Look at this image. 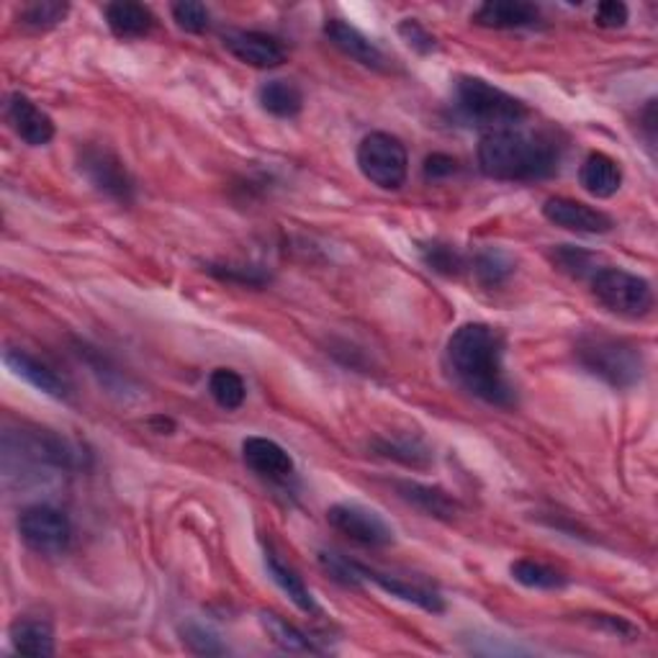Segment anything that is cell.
<instances>
[{
    "mask_svg": "<svg viewBox=\"0 0 658 658\" xmlns=\"http://www.w3.org/2000/svg\"><path fill=\"white\" fill-rule=\"evenodd\" d=\"M507 340L499 327L471 321L448 340V368L458 383L493 406H514V389L504 374Z\"/></svg>",
    "mask_w": 658,
    "mask_h": 658,
    "instance_id": "cell-1",
    "label": "cell"
},
{
    "mask_svg": "<svg viewBox=\"0 0 658 658\" xmlns=\"http://www.w3.org/2000/svg\"><path fill=\"white\" fill-rule=\"evenodd\" d=\"M478 168L491 181H546L561 168V145L546 132H527L522 126L486 132L478 142Z\"/></svg>",
    "mask_w": 658,
    "mask_h": 658,
    "instance_id": "cell-2",
    "label": "cell"
},
{
    "mask_svg": "<svg viewBox=\"0 0 658 658\" xmlns=\"http://www.w3.org/2000/svg\"><path fill=\"white\" fill-rule=\"evenodd\" d=\"M453 106L458 117L478 129H486V132L520 126L531 117V109L520 98L482 81V77H458Z\"/></svg>",
    "mask_w": 658,
    "mask_h": 658,
    "instance_id": "cell-3",
    "label": "cell"
},
{
    "mask_svg": "<svg viewBox=\"0 0 658 658\" xmlns=\"http://www.w3.org/2000/svg\"><path fill=\"white\" fill-rule=\"evenodd\" d=\"M576 357L584 370L602 378L612 389H631L643 376V355L638 345L610 338V334H586L578 340Z\"/></svg>",
    "mask_w": 658,
    "mask_h": 658,
    "instance_id": "cell-4",
    "label": "cell"
},
{
    "mask_svg": "<svg viewBox=\"0 0 658 658\" xmlns=\"http://www.w3.org/2000/svg\"><path fill=\"white\" fill-rule=\"evenodd\" d=\"M592 293L612 314L625 319H643L654 312V289L646 278L622 268H602L592 278Z\"/></svg>",
    "mask_w": 658,
    "mask_h": 658,
    "instance_id": "cell-5",
    "label": "cell"
},
{
    "mask_svg": "<svg viewBox=\"0 0 658 658\" xmlns=\"http://www.w3.org/2000/svg\"><path fill=\"white\" fill-rule=\"evenodd\" d=\"M357 168L366 181L381 191H399L410 175V155L402 139L386 132H374L357 145Z\"/></svg>",
    "mask_w": 658,
    "mask_h": 658,
    "instance_id": "cell-6",
    "label": "cell"
},
{
    "mask_svg": "<svg viewBox=\"0 0 658 658\" xmlns=\"http://www.w3.org/2000/svg\"><path fill=\"white\" fill-rule=\"evenodd\" d=\"M19 535L34 553L62 556L73 540V525H70L68 514L57 507L34 504L21 512Z\"/></svg>",
    "mask_w": 658,
    "mask_h": 658,
    "instance_id": "cell-7",
    "label": "cell"
},
{
    "mask_svg": "<svg viewBox=\"0 0 658 658\" xmlns=\"http://www.w3.org/2000/svg\"><path fill=\"white\" fill-rule=\"evenodd\" d=\"M327 520L334 531L342 533L353 543H361V546L386 548L393 543V527L376 510H368V507L363 504H332L327 510Z\"/></svg>",
    "mask_w": 658,
    "mask_h": 658,
    "instance_id": "cell-8",
    "label": "cell"
},
{
    "mask_svg": "<svg viewBox=\"0 0 658 658\" xmlns=\"http://www.w3.org/2000/svg\"><path fill=\"white\" fill-rule=\"evenodd\" d=\"M81 173L88 178L96 191L103 196L117 198L121 204H129L134 196V181L129 175L126 164L119 160L111 149L88 145L81 153Z\"/></svg>",
    "mask_w": 658,
    "mask_h": 658,
    "instance_id": "cell-9",
    "label": "cell"
},
{
    "mask_svg": "<svg viewBox=\"0 0 658 658\" xmlns=\"http://www.w3.org/2000/svg\"><path fill=\"white\" fill-rule=\"evenodd\" d=\"M543 217H546L550 224L566 229V232H574V234H607L612 232L614 227L610 214L563 196L548 198V202L543 204Z\"/></svg>",
    "mask_w": 658,
    "mask_h": 658,
    "instance_id": "cell-10",
    "label": "cell"
},
{
    "mask_svg": "<svg viewBox=\"0 0 658 658\" xmlns=\"http://www.w3.org/2000/svg\"><path fill=\"white\" fill-rule=\"evenodd\" d=\"M221 41H224L227 52L232 54L234 60L257 70L281 68V64L289 60L281 41L260 32H242V28H234V32H227Z\"/></svg>",
    "mask_w": 658,
    "mask_h": 658,
    "instance_id": "cell-11",
    "label": "cell"
},
{
    "mask_svg": "<svg viewBox=\"0 0 658 658\" xmlns=\"http://www.w3.org/2000/svg\"><path fill=\"white\" fill-rule=\"evenodd\" d=\"M5 119L26 145L45 147L54 137V121L24 93H11L5 101Z\"/></svg>",
    "mask_w": 658,
    "mask_h": 658,
    "instance_id": "cell-12",
    "label": "cell"
},
{
    "mask_svg": "<svg viewBox=\"0 0 658 658\" xmlns=\"http://www.w3.org/2000/svg\"><path fill=\"white\" fill-rule=\"evenodd\" d=\"M325 37L332 41L342 54L350 57V60H355L357 64H363V68L378 70V73L389 70V60H386L381 49H378L366 34L357 32L355 26H350L348 21L329 19L325 24Z\"/></svg>",
    "mask_w": 658,
    "mask_h": 658,
    "instance_id": "cell-13",
    "label": "cell"
},
{
    "mask_svg": "<svg viewBox=\"0 0 658 658\" xmlns=\"http://www.w3.org/2000/svg\"><path fill=\"white\" fill-rule=\"evenodd\" d=\"M242 458H245L249 471H255L263 478H270V482H289L293 471H296L293 458L285 453V448L268 438H247L242 442Z\"/></svg>",
    "mask_w": 658,
    "mask_h": 658,
    "instance_id": "cell-14",
    "label": "cell"
},
{
    "mask_svg": "<svg viewBox=\"0 0 658 658\" xmlns=\"http://www.w3.org/2000/svg\"><path fill=\"white\" fill-rule=\"evenodd\" d=\"M357 569H361L363 582H374L376 586H381L386 595L404 599V602L419 607V610H425L430 614L446 612V599H442L435 589H427V586H422V584H412L402 576H391V574H383V571L368 569V566H363V563H357Z\"/></svg>",
    "mask_w": 658,
    "mask_h": 658,
    "instance_id": "cell-15",
    "label": "cell"
},
{
    "mask_svg": "<svg viewBox=\"0 0 658 658\" xmlns=\"http://www.w3.org/2000/svg\"><path fill=\"white\" fill-rule=\"evenodd\" d=\"M3 363L19 378H24L26 383H32L37 391L47 393V397H52V399H60V402L68 399V383H64L52 368L45 366V363L37 361V357L24 353V350L9 348L3 353Z\"/></svg>",
    "mask_w": 658,
    "mask_h": 658,
    "instance_id": "cell-16",
    "label": "cell"
},
{
    "mask_svg": "<svg viewBox=\"0 0 658 658\" xmlns=\"http://www.w3.org/2000/svg\"><path fill=\"white\" fill-rule=\"evenodd\" d=\"M474 21L484 28H531L540 24V9L525 0H491L474 13Z\"/></svg>",
    "mask_w": 658,
    "mask_h": 658,
    "instance_id": "cell-17",
    "label": "cell"
},
{
    "mask_svg": "<svg viewBox=\"0 0 658 658\" xmlns=\"http://www.w3.org/2000/svg\"><path fill=\"white\" fill-rule=\"evenodd\" d=\"M397 491L404 502L417 507V510L425 512L427 517L450 522L461 514L458 499L450 497V493L446 489H440V486L419 484V482H397Z\"/></svg>",
    "mask_w": 658,
    "mask_h": 658,
    "instance_id": "cell-18",
    "label": "cell"
},
{
    "mask_svg": "<svg viewBox=\"0 0 658 658\" xmlns=\"http://www.w3.org/2000/svg\"><path fill=\"white\" fill-rule=\"evenodd\" d=\"M578 183L595 198H612L622 188L620 162L605 153L586 155L582 170H578Z\"/></svg>",
    "mask_w": 658,
    "mask_h": 658,
    "instance_id": "cell-19",
    "label": "cell"
},
{
    "mask_svg": "<svg viewBox=\"0 0 658 658\" xmlns=\"http://www.w3.org/2000/svg\"><path fill=\"white\" fill-rule=\"evenodd\" d=\"M106 24L119 39H142L153 32L155 16L142 3H109L106 5Z\"/></svg>",
    "mask_w": 658,
    "mask_h": 658,
    "instance_id": "cell-20",
    "label": "cell"
},
{
    "mask_svg": "<svg viewBox=\"0 0 658 658\" xmlns=\"http://www.w3.org/2000/svg\"><path fill=\"white\" fill-rule=\"evenodd\" d=\"M11 646L21 656L49 658L57 654L54 631L49 622L41 620H19L11 625Z\"/></svg>",
    "mask_w": 658,
    "mask_h": 658,
    "instance_id": "cell-21",
    "label": "cell"
},
{
    "mask_svg": "<svg viewBox=\"0 0 658 658\" xmlns=\"http://www.w3.org/2000/svg\"><path fill=\"white\" fill-rule=\"evenodd\" d=\"M257 103L278 119H293L304 109V93L291 81H268L257 88Z\"/></svg>",
    "mask_w": 658,
    "mask_h": 658,
    "instance_id": "cell-22",
    "label": "cell"
},
{
    "mask_svg": "<svg viewBox=\"0 0 658 658\" xmlns=\"http://www.w3.org/2000/svg\"><path fill=\"white\" fill-rule=\"evenodd\" d=\"M266 569H268L270 578L276 582L278 589H281L283 595L298 607V610L306 612V614H317L319 612L317 599H314L309 586L304 584V578L298 576L291 566H285V563L273 553V550H266Z\"/></svg>",
    "mask_w": 658,
    "mask_h": 658,
    "instance_id": "cell-23",
    "label": "cell"
},
{
    "mask_svg": "<svg viewBox=\"0 0 658 658\" xmlns=\"http://www.w3.org/2000/svg\"><path fill=\"white\" fill-rule=\"evenodd\" d=\"M260 622L266 627V633L270 635V641L276 643L281 650H289V654H317V643H314L309 635L304 631H298L293 622H289L281 614L276 612H260Z\"/></svg>",
    "mask_w": 658,
    "mask_h": 658,
    "instance_id": "cell-24",
    "label": "cell"
},
{
    "mask_svg": "<svg viewBox=\"0 0 658 658\" xmlns=\"http://www.w3.org/2000/svg\"><path fill=\"white\" fill-rule=\"evenodd\" d=\"M512 578L520 582L527 589H538V592H556L563 589L569 584V578L561 574V571L546 566V563L533 561V558H520V561L512 563Z\"/></svg>",
    "mask_w": 658,
    "mask_h": 658,
    "instance_id": "cell-25",
    "label": "cell"
},
{
    "mask_svg": "<svg viewBox=\"0 0 658 658\" xmlns=\"http://www.w3.org/2000/svg\"><path fill=\"white\" fill-rule=\"evenodd\" d=\"M514 270H517L514 257L499 247H486V249H482V253H476V257H474V273L478 281H482L484 285H489V289L510 281V278L514 276Z\"/></svg>",
    "mask_w": 658,
    "mask_h": 658,
    "instance_id": "cell-26",
    "label": "cell"
},
{
    "mask_svg": "<svg viewBox=\"0 0 658 658\" xmlns=\"http://www.w3.org/2000/svg\"><path fill=\"white\" fill-rule=\"evenodd\" d=\"M209 393L221 410L234 412L245 404L247 389H245V381H242V376L234 374L232 368H217L209 376Z\"/></svg>",
    "mask_w": 658,
    "mask_h": 658,
    "instance_id": "cell-27",
    "label": "cell"
},
{
    "mask_svg": "<svg viewBox=\"0 0 658 658\" xmlns=\"http://www.w3.org/2000/svg\"><path fill=\"white\" fill-rule=\"evenodd\" d=\"M376 450H378V455L391 458V461H399V463H404V466H412V468H427L432 463L430 448H427L422 440H410V438L376 440Z\"/></svg>",
    "mask_w": 658,
    "mask_h": 658,
    "instance_id": "cell-28",
    "label": "cell"
},
{
    "mask_svg": "<svg viewBox=\"0 0 658 658\" xmlns=\"http://www.w3.org/2000/svg\"><path fill=\"white\" fill-rule=\"evenodd\" d=\"M419 255L427 268L448 278L461 276L463 268H466V257L458 253L453 245H446V242H427V245H419Z\"/></svg>",
    "mask_w": 658,
    "mask_h": 658,
    "instance_id": "cell-29",
    "label": "cell"
},
{
    "mask_svg": "<svg viewBox=\"0 0 658 658\" xmlns=\"http://www.w3.org/2000/svg\"><path fill=\"white\" fill-rule=\"evenodd\" d=\"M70 5L68 3H54V0H45V3H32L21 11L19 21L28 28H37V32H47V28L60 26L64 16H68Z\"/></svg>",
    "mask_w": 658,
    "mask_h": 658,
    "instance_id": "cell-30",
    "label": "cell"
},
{
    "mask_svg": "<svg viewBox=\"0 0 658 658\" xmlns=\"http://www.w3.org/2000/svg\"><path fill=\"white\" fill-rule=\"evenodd\" d=\"M206 273H211L214 278H219V281L227 283H237V285H266L270 281V273H266L263 268L255 266H232V263H209V266H204Z\"/></svg>",
    "mask_w": 658,
    "mask_h": 658,
    "instance_id": "cell-31",
    "label": "cell"
},
{
    "mask_svg": "<svg viewBox=\"0 0 658 658\" xmlns=\"http://www.w3.org/2000/svg\"><path fill=\"white\" fill-rule=\"evenodd\" d=\"M183 643L188 646L193 654L198 656H221L227 654V646L214 635L209 627L198 625V622H185L183 625Z\"/></svg>",
    "mask_w": 658,
    "mask_h": 658,
    "instance_id": "cell-32",
    "label": "cell"
},
{
    "mask_svg": "<svg viewBox=\"0 0 658 658\" xmlns=\"http://www.w3.org/2000/svg\"><path fill=\"white\" fill-rule=\"evenodd\" d=\"M319 563L325 566V571L329 576L334 578V582L345 584V586H361V569H357L355 561H350V558L334 553V550H321L319 553Z\"/></svg>",
    "mask_w": 658,
    "mask_h": 658,
    "instance_id": "cell-33",
    "label": "cell"
},
{
    "mask_svg": "<svg viewBox=\"0 0 658 658\" xmlns=\"http://www.w3.org/2000/svg\"><path fill=\"white\" fill-rule=\"evenodd\" d=\"M173 19L178 28L188 34H202L209 28V9L196 0H183V3L173 5Z\"/></svg>",
    "mask_w": 658,
    "mask_h": 658,
    "instance_id": "cell-34",
    "label": "cell"
},
{
    "mask_svg": "<svg viewBox=\"0 0 658 658\" xmlns=\"http://www.w3.org/2000/svg\"><path fill=\"white\" fill-rule=\"evenodd\" d=\"M399 34H402V39L406 41V45H410L412 49H417L419 54H430L438 49V41H435L432 34L414 19H404L402 24H399Z\"/></svg>",
    "mask_w": 658,
    "mask_h": 658,
    "instance_id": "cell-35",
    "label": "cell"
},
{
    "mask_svg": "<svg viewBox=\"0 0 658 658\" xmlns=\"http://www.w3.org/2000/svg\"><path fill=\"white\" fill-rule=\"evenodd\" d=\"M553 263H556V266H561V270H569V273L582 276L584 270L589 268L592 255L589 253H582V249L569 247V245H561V247H556Z\"/></svg>",
    "mask_w": 658,
    "mask_h": 658,
    "instance_id": "cell-36",
    "label": "cell"
},
{
    "mask_svg": "<svg viewBox=\"0 0 658 658\" xmlns=\"http://www.w3.org/2000/svg\"><path fill=\"white\" fill-rule=\"evenodd\" d=\"M595 24L602 28H622L627 24V5L620 0H605L597 5Z\"/></svg>",
    "mask_w": 658,
    "mask_h": 658,
    "instance_id": "cell-37",
    "label": "cell"
},
{
    "mask_svg": "<svg viewBox=\"0 0 658 658\" xmlns=\"http://www.w3.org/2000/svg\"><path fill=\"white\" fill-rule=\"evenodd\" d=\"M592 625L602 627V631L627 641H633L635 635H638V627L631 625L625 618H618V614H592Z\"/></svg>",
    "mask_w": 658,
    "mask_h": 658,
    "instance_id": "cell-38",
    "label": "cell"
},
{
    "mask_svg": "<svg viewBox=\"0 0 658 658\" xmlns=\"http://www.w3.org/2000/svg\"><path fill=\"white\" fill-rule=\"evenodd\" d=\"M458 170V162L450 155H440L435 153L425 160V178L427 181H442V178H450Z\"/></svg>",
    "mask_w": 658,
    "mask_h": 658,
    "instance_id": "cell-39",
    "label": "cell"
}]
</instances>
